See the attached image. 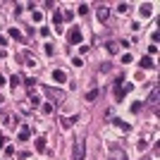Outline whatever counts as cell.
Segmentation results:
<instances>
[{"label":"cell","mask_w":160,"mask_h":160,"mask_svg":"<svg viewBox=\"0 0 160 160\" xmlns=\"http://www.w3.org/2000/svg\"><path fill=\"white\" fill-rule=\"evenodd\" d=\"M81 41H84V36H81V31H79V29L74 26L72 31H69V43H81Z\"/></svg>","instance_id":"1"},{"label":"cell","mask_w":160,"mask_h":160,"mask_svg":"<svg viewBox=\"0 0 160 160\" xmlns=\"http://www.w3.org/2000/svg\"><path fill=\"white\" fill-rule=\"evenodd\" d=\"M84 153H86V144H84V141H79L77 148H74V160H84Z\"/></svg>","instance_id":"2"},{"label":"cell","mask_w":160,"mask_h":160,"mask_svg":"<svg viewBox=\"0 0 160 160\" xmlns=\"http://www.w3.org/2000/svg\"><path fill=\"white\" fill-rule=\"evenodd\" d=\"M110 155H112V160H127V155H124L122 148H110Z\"/></svg>","instance_id":"3"},{"label":"cell","mask_w":160,"mask_h":160,"mask_svg":"<svg viewBox=\"0 0 160 160\" xmlns=\"http://www.w3.org/2000/svg\"><path fill=\"white\" fill-rule=\"evenodd\" d=\"M53 79H55L58 84H65L67 81V74L62 72V69H55V72H53Z\"/></svg>","instance_id":"4"},{"label":"cell","mask_w":160,"mask_h":160,"mask_svg":"<svg viewBox=\"0 0 160 160\" xmlns=\"http://www.w3.org/2000/svg\"><path fill=\"white\" fill-rule=\"evenodd\" d=\"M96 14H98V19H100V22H108L110 10H108V7H98V12H96Z\"/></svg>","instance_id":"5"},{"label":"cell","mask_w":160,"mask_h":160,"mask_svg":"<svg viewBox=\"0 0 160 160\" xmlns=\"http://www.w3.org/2000/svg\"><path fill=\"white\" fill-rule=\"evenodd\" d=\"M46 93H48L53 100H62V93H60V91H55V88H50V86H46Z\"/></svg>","instance_id":"6"},{"label":"cell","mask_w":160,"mask_h":160,"mask_svg":"<svg viewBox=\"0 0 160 160\" xmlns=\"http://www.w3.org/2000/svg\"><path fill=\"white\" fill-rule=\"evenodd\" d=\"M132 88H134L132 84H127V86H122V88H117V100H122L124 96H127V91H132Z\"/></svg>","instance_id":"7"},{"label":"cell","mask_w":160,"mask_h":160,"mask_svg":"<svg viewBox=\"0 0 160 160\" xmlns=\"http://www.w3.org/2000/svg\"><path fill=\"white\" fill-rule=\"evenodd\" d=\"M139 65L144 67V69H153V67H155V62H153L151 58H141V62H139Z\"/></svg>","instance_id":"8"},{"label":"cell","mask_w":160,"mask_h":160,"mask_svg":"<svg viewBox=\"0 0 160 160\" xmlns=\"http://www.w3.org/2000/svg\"><path fill=\"white\" fill-rule=\"evenodd\" d=\"M29 136H31L29 127H22V129H19V141H29Z\"/></svg>","instance_id":"9"},{"label":"cell","mask_w":160,"mask_h":160,"mask_svg":"<svg viewBox=\"0 0 160 160\" xmlns=\"http://www.w3.org/2000/svg\"><path fill=\"white\" fill-rule=\"evenodd\" d=\"M151 12H153V7L146 3V5H141V14H144V17H151Z\"/></svg>","instance_id":"10"},{"label":"cell","mask_w":160,"mask_h":160,"mask_svg":"<svg viewBox=\"0 0 160 160\" xmlns=\"http://www.w3.org/2000/svg\"><path fill=\"white\" fill-rule=\"evenodd\" d=\"M53 22H55V29H58V24L62 22V12H58V10L53 12Z\"/></svg>","instance_id":"11"},{"label":"cell","mask_w":160,"mask_h":160,"mask_svg":"<svg viewBox=\"0 0 160 160\" xmlns=\"http://www.w3.org/2000/svg\"><path fill=\"white\" fill-rule=\"evenodd\" d=\"M22 81H24V79H22L19 74H14V77H10V84H12V86H19Z\"/></svg>","instance_id":"12"},{"label":"cell","mask_w":160,"mask_h":160,"mask_svg":"<svg viewBox=\"0 0 160 160\" xmlns=\"http://www.w3.org/2000/svg\"><path fill=\"white\" fill-rule=\"evenodd\" d=\"M98 98V91H96V88H93V91H88L86 93V100H96Z\"/></svg>","instance_id":"13"},{"label":"cell","mask_w":160,"mask_h":160,"mask_svg":"<svg viewBox=\"0 0 160 160\" xmlns=\"http://www.w3.org/2000/svg\"><path fill=\"white\" fill-rule=\"evenodd\" d=\"M36 148H38L41 153L46 151V139H38V141H36Z\"/></svg>","instance_id":"14"},{"label":"cell","mask_w":160,"mask_h":160,"mask_svg":"<svg viewBox=\"0 0 160 160\" xmlns=\"http://www.w3.org/2000/svg\"><path fill=\"white\" fill-rule=\"evenodd\" d=\"M43 48H46V55H53V53H55V48H53V43H46Z\"/></svg>","instance_id":"15"},{"label":"cell","mask_w":160,"mask_h":160,"mask_svg":"<svg viewBox=\"0 0 160 160\" xmlns=\"http://www.w3.org/2000/svg\"><path fill=\"white\" fill-rule=\"evenodd\" d=\"M10 36H12V38H17V41H19V38H22V33L17 31V29H10Z\"/></svg>","instance_id":"16"},{"label":"cell","mask_w":160,"mask_h":160,"mask_svg":"<svg viewBox=\"0 0 160 160\" xmlns=\"http://www.w3.org/2000/svg\"><path fill=\"white\" fill-rule=\"evenodd\" d=\"M115 124H119V129H124V132L129 129V124H127V122H122V119H115Z\"/></svg>","instance_id":"17"},{"label":"cell","mask_w":160,"mask_h":160,"mask_svg":"<svg viewBox=\"0 0 160 160\" xmlns=\"http://www.w3.org/2000/svg\"><path fill=\"white\" fill-rule=\"evenodd\" d=\"M127 10H129L127 3H119V5H117V12H127Z\"/></svg>","instance_id":"18"},{"label":"cell","mask_w":160,"mask_h":160,"mask_svg":"<svg viewBox=\"0 0 160 160\" xmlns=\"http://www.w3.org/2000/svg\"><path fill=\"white\" fill-rule=\"evenodd\" d=\"M43 112H46V115L53 112V103H46V105H43Z\"/></svg>","instance_id":"19"},{"label":"cell","mask_w":160,"mask_h":160,"mask_svg":"<svg viewBox=\"0 0 160 160\" xmlns=\"http://www.w3.org/2000/svg\"><path fill=\"white\" fill-rule=\"evenodd\" d=\"M24 84H26V86H36V79H33V77H26Z\"/></svg>","instance_id":"20"},{"label":"cell","mask_w":160,"mask_h":160,"mask_svg":"<svg viewBox=\"0 0 160 160\" xmlns=\"http://www.w3.org/2000/svg\"><path fill=\"white\" fill-rule=\"evenodd\" d=\"M151 103H153V105H155V103H158V86H155V88H153V96H151Z\"/></svg>","instance_id":"21"},{"label":"cell","mask_w":160,"mask_h":160,"mask_svg":"<svg viewBox=\"0 0 160 160\" xmlns=\"http://www.w3.org/2000/svg\"><path fill=\"white\" fill-rule=\"evenodd\" d=\"M33 22H43V14L36 12V10H33Z\"/></svg>","instance_id":"22"},{"label":"cell","mask_w":160,"mask_h":160,"mask_svg":"<svg viewBox=\"0 0 160 160\" xmlns=\"http://www.w3.org/2000/svg\"><path fill=\"white\" fill-rule=\"evenodd\" d=\"M77 12H79V14H88V5H79Z\"/></svg>","instance_id":"23"},{"label":"cell","mask_w":160,"mask_h":160,"mask_svg":"<svg viewBox=\"0 0 160 160\" xmlns=\"http://www.w3.org/2000/svg\"><path fill=\"white\" fill-rule=\"evenodd\" d=\"M122 62H124V65L132 62V55H129V53H124V55H122Z\"/></svg>","instance_id":"24"},{"label":"cell","mask_w":160,"mask_h":160,"mask_svg":"<svg viewBox=\"0 0 160 160\" xmlns=\"http://www.w3.org/2000/svg\"><path fill=\"white\" fill-rule=\"evenodd\" d=\"M141 105H144V103H132V112H139V110H141Z\"/></svg>","instance_id":"25"},{"label":"cell","mask_w":160,"mask_h":160,"mask_svg":"<svg viewBox=\"0 0 160 160\" xmlns=\"http://www.w3.org/2000/svg\"><path fill=\"white\" fill-rule=\"evenodd\" d=\"M31 103H33V105H41V100H38V96H36V93H31Z\"/></svg>","instance_id":"26"},{"label":"cell","mask_w":160,"mask_h":160,"mask_svg":"<svg viewBox=\"0 0 160 160\" xmlns=\"http://www.w3.org/2000/svg\"><path fill=\"white\" fill-rule=\"evenodd\" d=\"M108 50H110L112 55H115V53H117V46H115V43H108Z\"/></svg>","instance_id":"27"},{"label":"cell","mask_w":160,"mask_h":160,"mask_svg":"<svg viewBox=\"0 0 160 160\" xmlns=\"http://www.w3.org/2000/svg\"><path fill=\"white\" fill-rule=\"evenodd\" d=\"M3 84H5V77H3V74H0V86H3Z\"/></svg>","instance_id":"28"},{"label":"cell","mask_w":160,"mask_h":160,"mask_svg":"<svg viewBox=\"0 0 160 160\" xmlns=\"http://www.w3.org/2000/svg\"><path fill=\"white\" fill-rule=\"evenodd\" d=\"M0 103H3V96H0Z\"/></svg>","instance_id":"29"},{"label":"cell","mask_w":160,"mask_h":160,"mask_svg":"<svg viewBox=\"0 0 160 160\" xmlns=\"http://www.w3.org/2000/svg\"><path fill=\"white\" fill-rule=\"evenodd\" d=\"M0 58H3V53H0Z\"/></svg>","instance_id":"30"}]
</instances>
